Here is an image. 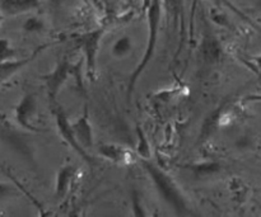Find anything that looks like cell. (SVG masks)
Instances as JSON below:
<instances>
[{
	"label": "cell",
	"instance_id": "cell-1",
	"mask_svg": "<svg viewBox=\"0 0 261 217\" xmlns=\"http://www.w3.org/2000/svg\"><path fill=\"white\" fill-rule=\"evenodd\" d=\"M139 163L143 167V169L149 175L150 180H152L153 185H154L155 191L160 195V197L175 212V215H196L193 208H191V205L188 201V198H186V196L184 195L177 183L175 182V179L167 172H165L160 167L153 164L150 160H139Z\"/></svg>",
	"mask_w": 261,
	"mask_h": 217
},
{
	"label": "cell",
	"instance_id": "cell-2",
	"mask_svg": "<svg viewBox=\"0 0 261 217\" xmlns=\"http://www.w3.org/2000/svg\"><path fill=\"white\" fill-rule=\"evenodd\" d=\"M162 7L163 0H147V20H148V40L145 45V50L143 52V57L140 63L138 64L137 68L134 69L127 80L126 89V102L130 104L132 102V96L135 90L138 80L140 79L142 74L144 73L147 66L152 61L153 55L155 52L158 41V33L161 29V20H162Z\"/></svg>",
	"mask_w": 261,
	"mask_h": 217
},
{
	"label": "cell",
	"instance_id": "cell-3",
	"mask_svg": "<svg viewBox=\"0 0 261 217\" xmlns=\"http://www.w3.org/2000/svg\"><path fill=\"white\" fill-rule=\"evenodd\" d=\"M107 30V24H102L94 29L88 30V32L81 33L74 38L76 46L81 50L82 60H83L84 68H86V74L92 81L96 79L97 71V60H98V53L101 50V43L105 37V33Z\"/></svg>",
	"mask_w": 261,
	"mask_h": 217
},
{
	"label": "cell",
	"instance_id": "cell-4",
	"mask_svg": "<svg viewBox=\"0 0 261 217\" xmlns=\"http://www.w3.org/2000/svg\"><path fill=\"white\" fill-rule=\"evenodd\" d=\"M13 118L15 126L24 132L40 134L45 130L38 125V99L35 93L27 91L18 101L13 109Z\"/></svg>",
	"mask_w": 261,
	"mask_h": 217
},
{
	"label": "cell",
	"instance_id": "cell-5",
	"mask_svg": "<svg viewBox=\"0 0 261 217\" xmlns=\"http://www.w3.org/2000/svg\"><path fill=\"white\" fill-rule=\"evenodd\" d=\"M50 102V108L51 113H53L54 121H55L56 129L59 130V134H60L61 139L74 150V152L79 155L84 162L88 165L94 164V158L92 157L88 152V150L83 149V147L79 145V142L76 141L75 136H74L73 127H71V121L68 118V114L64 111L63 107L60 106V103L56 101H48Z\"/></svg>",
	"mask_w": 261,
	"mask_h": 217
},
{
	"label": "cell",
	"instance_id": "cell-6",
	"mask_svg": "<svg viewBox=\"0 0 261 217\" xmlns=\"http://www.w3.org/2000/svg\"><path fill=\"white\" fill-rule=\"evenodd\" d=\"M24 134L25 132L18 126H12L9 123H3L0 126V140L22 159L31 165H36V150Z\"/></svg>",
	"mask_w": 261,
	"mask_h": 217
},
{
	"label": "cell",
	"instance_id": "cell-7",
	"mask_svg": "<svg viewBox=\"0 0 261 217\" xmlns=\"http://www.w3.org/2000/svg\"><path fill=\"white\" fill-rule=\"evenodd\" d=\"M71 73H73V64L68 58H63V60L56 64L55 68L50 73L41 76L43 84H45L48 101H56L58 99L59 93L64 88L66 81L70 79Z\"/></svg>",
	"mask_w": 261,
	"mask_h": 217
},
{
	"label": "cell",
	"instance_id": "cell-8",
	"mask_svg": "<svg viewBox=\"0 0 261 217\" xmlns=\"http://www.w3.org/2000/svg\"><path fill=\"white\" fill-rule=\"evenodd\" d=\"M224 55L226 52L222 41L217 37L216 33L212 32L209 28H205L199 46V57L201 63L208 66L218 65L223 61Z\"/></svg>",
	"mask_w": 261,
	"mask_h": 217
},
{
	"label": "cell",
	"instance_id": "cell-9",
	"mask_svg": "<svg viewBox=\"0 0 261 217\" xmlns=\"http://www.w3.org/2000/svg\"><path fill=\"white\" fill-rule=\"evenodd\" d=\"M56 43H60V41H53V42L42 43V45L38 46L31 55L24 56V57H17L14 58V60L5 61V63L0 64V84L7 83L9 79H12L13 76L15 75V74L19 73V71L23 70L24 68H27L32 61H35L43 51H46L47 48H50L51 46L56 45Z\"/></svg>",
	"mask_w": 261,
	"mask_h": 217
},
{
	"label": "cell",
	"instance_id": "cell-10",
	"mask_svg": "<svg viewBox=\"0 0 261 217\" xmlns=\"http://www.w3.org/2000/svg\"><path fill=\"white\" fill-rule=\"evenodd\" d=\"M79 175V169L74 164H65L60 167L56 173L55 184H54V195L56 200H65L73 190Z\"/></svg>",
	"mask_w": 261,
	"mask_h": 217
},
{
	"label": "cell",
	"instance_id": "cell-11",
	"mask_svg": "<svg viewBox=\"0 0 261 217\" xmlns=\"http://www.w3.org/2000/svg\"><path fill=\"white\" fill-rule=\"evenodd\" d=\"M98 155L119 167H129L137 160L133 150L119 144H101L98 146Z\"/></svg>",
	"mask_w": 261,
	"mask_h": 217
},
{
	"label": "cell",
	"instance_id": "cell-12",
	"mask_svg": "<svg viewBox=\"0 0 261 217\" xmlns=\"http://www.w3.org/2000/svg\"><path fill=\"white\" fill-rule=\"evenodd\" d=\"M71 127H73L74 136H75L76 141L79 142L83 149L88 150L94 146V134L93 127H92L91 119H89L88 107H84L83 113L71 121Z\"/></svg>",
	"mask_w": 261,
	"mask_h": 217
},
{
	"label": "cell",
	"instance_id": "cell-13",
	"mask_svg": "<svg viewBox=\"0 0 261 217\" xmlns=\"http://www.w3.org/2000/svg\"><path fill=\"white\" fill-rule=\"evenodd\" d=\"M40 7V0H0V13L4 18L30 14Z\"/></svg>",
	"mask_w": 261,
	"mask_h": 217
},
{
	"label": "cell",
	"instance_id": "cell-14",
	"mask_svg": "<svg viewBox=\"0 0 261 217\" xmlns=\"http://www.w3.org/2000/svg\"><path fill=\"white\" fill-rule=\"evenodd\" d=\"M223 165L218 162H203V163H194V164L189 165H180L178 168L181 169L189 170V172L193 173L195 177L199 178H206V177H213V175L218 174L223 169Z\"/></svg>",
	"mask_w": 261,
	"mask_h": 217
},
{
	"label": "cell",
	"instance_id": "cell-15",
	"mask_svg": "<svg viewBox=\"0 0 261 217\" xmlns=\"http://www.w3.org/2000/svg\"><path fill=\"white\" fill-rule=\"evenodd\" d=\"M135 135H137V146H135V155L138 160H150L152 158V149L150 142L148 140L147 134L139 123L135 126Z\"/></svg>",
	"mask_w": 261,
	"mask_h": 217
},
{
	"label": "cell",
	"instance_id": "cell-16",
	"mask_svg": "<svg viewBox=\"0 0 261 217\" xmlns=\"http://www.w3.org/2000/svg\"><path fill=\"white\" fill-rule=\"evenodd\" d=\"M133 47H134L133 38L127 35L121 36V37L116 38L115 42L112 43V47H111L112 57L119 58V60L127 57V56L133 52Z\"/></svg>",
	"mask_w": 261,
	"mask_h": 217
},
{
	"label": "cell",
	"instance_id": "cell-17",
	"mask_svg": "<svg viewBox=\"0 0 261 217\" xmlns=\"http://www.w3.org/2000/svg\"><path fill=\"white\" fill-rule=\"evenodd\" d=\"M47 29L46 22L40 15H30L22 23V30L30 36L42 35Z\"/></svg>",
	"mask_w": 261,
	"mask_h": 217
},
{
	"label": "cell",
	"instance_id": "cell-18",
	"mask_svg": "<svg viewBox=\"0 0 261 217\" xmlns=\"http://www.w3.org/2000/svg\"><path fill=\"white\" fill-rule=\"evenodd\" d=\"M18 55H19L18 50L13 47L12 42L8 38H0V64L14 60L18 57Z\"/></svg>",
	"mask_w": 261,
	"mask_h": 217
},
{
	"label": "cell",
	"instance_id": "cell-19",
	"mask_svg": "<svg viewBox=\"0 0 261 217\" xmlns=\"http://www.w3.org/2000/svg\"><path fill=\"white\" fill-rule=\"evenodd\" d=\"M130 205H132V210H133V215L135 216H147L148 212L145 210L144 205H143V200L140 197L139 191L137 190H130Z\"/></svg>",
	"mask_w": 261,
	"mask_h": 217
},
{
	"label": "cell",
	"instance_id": "cell-20",
	"mask_svg": "<svg viewBox=\"0 0 261 217\" xmlns=\"http://www.w3.org/2000/svg\"><path fill=\"white\" fill-rule=\"evenodd\" d=\"M229 190L233 193L234 198L239 200V202L244 201L245 198H246L247 192H249L246 185H245L244 182H242L241 179H239V178H234V179L229 183Z\"/></svg>",
	"mask_w": 261,
	"mask_h": 217
},
{
	"label": "cell",
	"instance_id": "cell-21",
	"mask_svg": "<svg viewBox=\"0 0 261 217\" xmlns=\"http://www.w3.org/2000/svg\"><path fill=\"white\" fill-rule=\"evenodd\" d=\"M18 195H19V192H18L17 185L0 182V203L9 200V198L17 197Z\"/></svg>",
	"mask_w": 261,
	"mask_h": 217
},
{
	"label": "cell",
	"instance_id": "cell-22",
	"mask_svg": "<svg viewBox=\"0 0 261 217\" xmlns=\"http://www.w3.org/2000/svg\"><path fill=\"white\" fill-rule=\"evenodd\" d=\"M4 20V17L2 15V13H0V24H2V22Z\"/></svg>",
	"mask_w": 261,
	"mask_h": 217
},
{
	"label": "cell",
	"instance_id": "cell-23",
	"mask_svg": "<svg viewBox=\"0 0 261 217\" xmlns=\"http://www.w3.org/2000/svg\"><path fill=\"white\" fill-rule=\"evenodd\" d=\"M130 2H132V3H134V2H137V0H130Z\"/></svg>",
	"mask_w": 261,
	"mask_h": 217
}]
</instances>
